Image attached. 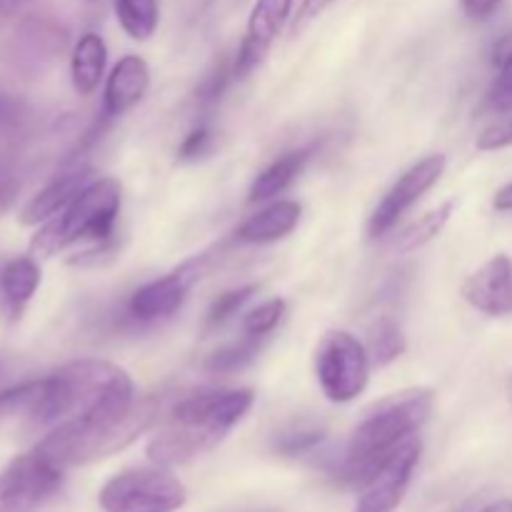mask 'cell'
Wrapping results in <instances>:
<instances>
[{
  "label": "cell",
  "instance_id": "obj_1",
  "mask_svg": "<svg viewBox=\"0 0 512 512\" xmlns=\"http://www.w3.org/2000/svg\"><path fill=\"white\" fill-rule=\"evenodd\" d=\"M28 418L38 428H55L75 418L98 433L120 435L135 420L133 380L108 360H75L48 378H40L38 400Z\"/></svg>",
  "mask_w": 512,
  "mask_h": 512
},
{
  "label": "cell",
  "instance_id": "obj_2",
  "mask_svg": "<svg viewBox=\"0 0 512 512\" xmlns=\"http://www.w3.org/2000/svg\"><path fill=\"white\" fill-rule=\"evenodd\" d=\"M253 403L255 395L250 388L185 395L173 405L165 428L148 443L150 463L175 468L200 458L250 413Z\"/></svg>",
  "mask_w": 512,
  "mask_h": 512
},
{
  "label": "cell",
  "instance_id": "obj_3",
  "mask_svg": "<svg viewBox=\"0 0 512 512\" xmlns=\"http://www.w3.org/2000/svg\"><path fill=\"white\" fill-rule=\"evenodd\" d=\"M433 405L435 395L428 388L403 390L375 405L350 435L338 468L340 483L358 490L400 445L415 438V433L428 423Z\"/></svg>",
  "mask_w": 512,
  "mask_h": 512
},
{
  "label": "cell",
  "instance_id": "obj_4",
  "mask_svg": "<svg viewBox=\"0 0 512 512\" xmlns=\"http://www.w3.org/2000/svg\"><path fill=\"white\" fill-rule=\"evenodd\" d=\"M120 203H123V188L118 178L90 180L63 213L43 223L30 243V250L38 258H50L78 240H93V243L113 240Z\"/></svg>",
  "mask_w": 512,
  "mask_h": 512
},
{
  "label": "cell",
  "instance_id": "obj_5",
  "mask_svg": "<svg viewBox=\"0 0 512 512\" xmlns=\"http://www.w3.org/2000/svg\"><path fill=\"white\" fill-rule=\"evenodd\" d=\"M185 500V485L160 465L123 470L113 475L98 495L105 512H178Z\"/></svg>",
  "mask_w": 512,
  "mask_h": 512
},
{
  "label": "cell",
  "instance_id": "obj_6",
  "mask_svg": "<svg viewBox=\"0 0 512 512\" xmlns=\"http://www.w3.org/2000/svg\"><path fill=\"white\" fill-rule=\"evenodd\" d=\"M368 348L355 335L333 330L315 350V375L320 390L333 403H350L358 398L370 380Z\"/></svg>",
  "mask_w": 512,
  "mask_h": 512
},
{
  "label": "cell",
  "instance_id": "obj_7",
  "mask_svg": "<svg viewBox=\"0 0 512 512\" xmlns=\"http://www.w3.org/2000/svg\"><path fill=\"white\" fill-rule=\"evenodd\" d=\"M63 473L35 450L13 458L0 473V512H38L60 490Z\"/></svg>",
  "mask_w": 512,
  "mask_h": 512
},
{
  "label": "cell",
  "instance_id": "obj_8",
  "mask_svg": "<svg viewBox=\"0 0 512 512\" xmlns=\"http://www.w3.org/2000/svg\"><path fill=\"white\" fill-rule=\"evenodd\" d=\"M210 263H213L210 253L195 255V258L178 265L173 273L145 283L143 288L130 295L128 315L135 323H158V320L170 318L185 303L190 288L208 273Z\"/></svg>",
  "mask_w": 512,
  "mask_h": 512
},
{
  "label": "cell",
  "instance_id": "obj_9",
  "mask_svg": "<svg viewBox=\"0 0 512 512\" xmlns=\"http://www.w3.org/2000/svg\"><path fill=\"white\" fill-rule=\"evenodd\" d=\"M423 445L420 440H408L400 445L368 480L358 488V503L353 512H395L408 495L413 473L420 463Z\"/></svg>",
  "mask_w": 512,
  "mask_h": 512
},
{
  "label": "cell",
  "instance_id": "obj_10",
  "mask_svg": "<svg viewBox=\"0 0 512 512\" xmlns=\"http://www.w3.org/2000/svg\"><path fill=\"white\" fill-rule=\"evenodd\" d=\"M445 160L443 153L428 155V158L418 160L415 165H410L403 175L393 183V188L383 195V200L378 203V208L373 210L368 223V233L373 238H380V235L388 233L445 173Z\"/></svg>",
  "mask_w": 512,
  "mask_h": 512
},
{
  "label": "cell",
  "instance_id": "obj_11",
  "mask_svg": "<svg viewBox=\"0 0 512 512\" xmlns=\"http://www.w3.org/2000/svg\"><path fill=\"white\" fill-rule=\"evenodd\" d=\"M293 3L295 0H255L248 18V30H245V38L233 60L235 78H245L263 63L273 40L288 23Z\"/></svg>",
  "mask_w": 512,
  "mask_h": 512
},
{
  "label": "cell",
  "instance_id": "obj_12",
  "mask_svg": "<svg viewBox=\"0 0 512 512\" xmlns=\"http://www.w3.org/2000/svg\"><path fill=\"white\" fill-rule=\"evenodd\" d=\"M463 298L490 318L512 315V258L493 255L463 283Z\"/></svg>",
  "mask_w": 512,
  "mask_h": 512
},
{
  "label": "cell",
  "instance_id": "obj_13",
  "mask_svg": "<svg viewBox=\"0 0 512 512\" xmlns=\"http://www.w3.org/2000/svg\"><path fill=\"white\" fill-rule=\"evenodd\" d=\"M65 48H68V33L55 20L28 18L15 30V63L28 73L43 70L45 65L60 58Z\"/></svg>",
  "mask_w": 512,
  "mask_h": 512
},
{
  "label": "cell",
  "instance_id": "obj_14",
  "mask_svg": "<svg viewBox=\"0 0 512 512\" xmlns=\"http://www.w3.org/2000/svg\"><path fill=\"white\" fill-rule=\"evenodd\" d=\"M150 85V70L140 55H125L110 70L108 80H105V95H103V113L108 118H118V115L128 113L133 105L143 100Z\"/></svg>",
  "mask_w": 512,
  "mask_h": 512
},
{
  "label": "cell",
  "instance_id": "obj_15",
  "mask_svg": "<svg viewBox=\"0 0 512 512\" xmlns=\"http://www.w3.org/2000/svg\"><path fill=\"white\" fill-rule=\"evenodd\" d=\"M93 178V170L78 165L73 170H65L58 178L50 180L43 190H38V195L30 198V203L25 205L23 213H20V225H43L50 218H55L58 213H63L70 203L75 200V195L85 188Z\"/></svg>",
  "mask_w": 512,
  "mask_h": 512
},
{
  "label": "cell",
  "instance_id": "obj_16",
  "mask_svg": "<svg viewBox=\"0 0 512 512\" xmlns=\"http://www.w3.org/2000/svg\"><path fill=\"white\" fill-rule=\"evenodd\" d=\"M40 288V265L33 255H20L0 268V305L10 320H18Z\"/></svg>",
  "mask_w": 512,
  "mask_h": 512
},
{
  "label": "cell",
  "instance_id": "obj_17",
  "mask_svg": "<svg viewBox=\"0 0 512 512\" xmlns=\"http://www.w3.org/2000/svg\"><path fill=\"white\" fill-rule=\"evenodd\" d=\"M300 215H303L300 203H295V200H278V203L268 205L260 213L250 215L238 228V240L250 245L275 243V240L285 238V235H290L298 228Z\"/></svg>",
  "mask_w": 512,
  "mask_h": 512
},
{
  "label": "cell",
  "instance_id": "obj_18",
  "mask_svg": "<svg viewBox=\"0 0 512 512\" xmlns=\"http://www.w3.org/2000/svg\"><path fill=\"white\" fill-rule=\"evenodd\" d=\"M108 65V48L98 33L80 35L70 55V80L78 95H93Z\"/></svg>",
  "mask_w": 512,
  "mask_h": 512
},
{
  "label": "cell",
  "instance_id": "obj_19",
  "mask_svg": "<svg viewBox=\"0 0 512 512\" xmlns=\"http://www.w3.org/2000/svg\"><path fill=\"white\" fill-rule=\"evenodd\" d=\"M310 158V148L293 150V153H285L283 158H278L275 163H270L263 173H258V178L250 185L248 200L250 203H260V200H268L273 195H280L283 190H288L293 185V180L303 173L305 163Z\"/></svg>",
  "mask_w": 512,
  "mask_h": 512
},
{
  "label": "cell",
  "instance_id": "obj_20",
  "mask_svg": "<svg viewBox=\"0 0 512 512\" xmlns=\"http://www.w3.org/2000/svg\"><path fill=\"white\" fill-rule=\"evenodd\" d=\"M325 443V428L313 423V420H295L285 425L280 433H275L273 450L285 458H300L313 450H318Z\"/></svg>",
  "mask_w": 512,
  "mask_h": 512
},
{
  "label": "cell",
  "instance_id": "obj_21",
  "mask_svg": "<svg viewBox=\"0 0 512 512\" xmlns=\"http://www.w3.org/2000/svg\"><path fill=\"white\" fill-rule=\"evenodd\" d=\"M408 343L400 330V325L393 318L383 315L375 320L368 330V355L375 365H390L405 353Z\"/></svg>",
  "mask_w": 512,
  "mask_h": 512
},
{
  "label": "cell",
  "instance_id": "obj_22",
  "mask_svg": "<svg viewBox=\"0 0 512 512\" xmlns=\"http://www.w3.org/2000/svg\"><path fill=\"white\" fill-rule=\"evenodd\" d=\"M120 28L133 40H148L160 20L158 0H115Z\"/></svg>",
  "mask_w": 512,
  "mask_h": 512
},
{
  "label": "cell",
  "instance_id": "obj_23",
  "mask_svg": "<svg viewBox=\"0 0 512 512\" xmlns=\"http://www.w3.org/2000/svg\"><path fill=\"white\" fill-rule=\"evenodd\" d=\"M453 210H455V200H445V203H440L438 208H433L430 213H425L423 218L415 220V223L400 235L398 240L400 253H410V250H418L423 248V245H428L430 240H433L435 235H440V230L448 225Z\"/></svg>",
  "mask_w": 512,
  "mask_h": 512
},
{
  "label": "cell",
  "instance_id": "obj_24",
  "mask_svg": "<svg viewBox=\"0 0 512 512\" xmlns=\"http://www.w3.org/2000/svg\"><path fill=\"white\" fill-rule=\"evenodd\" d=\"M495 63L500 65L493 85H490L488 103L498 113H510L512 110V33L500 40L495 48Z\"/></svg>",
  "mask_w": 512,
  "mask_h": 512
},
{
  "label": "cell",
  "instance_id": "obj_25",
  "mask_svg": "<svg viewBox=\"0 0 512 512\" xmlns=\"http://www.w3.org/2000/svg\"><path fill=\"white\" fill-rule=\"evenodd\" d=\"M265 338H255V335H245L240 343L228 345V348L218 350L215 355H210L208 370L218 375H230L243 370L245 365L253 363L255 355L260 353V345H263Z\"/></svg>",
  "mask_w": 512,
  "mask_h": 512
},
{
  "label": "cell",
  "instance_id": "obj_26",
  "mask_svg": "<svg viewBox=\"0 0 512 512\" xmlns=\"http://www.w3.org/2000/svg\"><path fill=\"white\" fill-rule=\"evenodd\" d=\"M285 315V300L273 298L265 300L263 305H258L255 310H250L243 320V330L245 335H255V338H268L278 323L283 320Z\"/></svg>",
  "mask_w": 512,
  "mask_h": 512
},
{
  "label": "cell",
  "instance_id": "obj_27",
  "mask_svg": "<svg viewBox=\"0 0 512 512\" xmlns=\"http://www.w3.org/2000/svg\"><path fill=\"white\" fill-rule=\"evenodd\" d=\"M255 290H258L255 285H243V288H235L218 295V298L213 300V305L208 308V315H205V328H218L225 320L233 318V315L253 298Z\"/></svg>",
  "mask_w": 512,
  "mask_h": 512
},
{
  "label": "cell",
  "instance_id": "obj_28",
  "mask_svg": "<svg viewBox=\"0 0 512 512\" xmlns=\"http://www.w3.org/2000/svg\"><path fill=\"white\" fill-rule=\"evenodd\" d=\"M230 78H235L233 75V65L228 63V60H220V63L213 65V70H210L208 75L203 78V83H200L198 88V105L203 110H210L215 103H218L220 98H223L225 88H228Z\"/></svg>",
  "mask_w": 512,
  "mask_h": 512
},
{
  "label": "cell",
  "instance_id": "obj_29",
  "mask_svg": "<svg viewBox=\"0 0 512 512\" xmlns=\"http://www.w3.org/2000/svg\"><path fill=\"white\" fill-rule=\"evenodd\" d=\"M30 118V108L18 95L0 93V135H18Z\"/></svg>",
  "mask_w": 512,
  "mask_h": 512
},
{
  "label": "cell",
  "instance_id": "obj_30",
  "mask_svg": "<svg viewBox=\"0 0 512 512\" xmlns=\"http://www.w3.org/2000/svg\"><path fill=\"white\" fill-rule=\"evenodd\" d=\"M512 145V110L503 113L495 123H490L483 133L478 135V150L483 153H493V150H503Z\"/></svg>",
  "mask_w": 512,
  "mask_h": 512
},
{
  "label": "cell",
  "instance_id": "obj_31",
  "mask_svg": "<svg viewBox=\"0 0 512 512\" xmlns=\"http://www.w3.org/2000/svg\"><path fill=\"white\" fill-rule=\"evenodd\" d=\"M18 190H20V178L13 160L0 158V215H3L5 210H10V205H13L15 198H18Z\"/></svg>",
  "mask_w": 512,
  "mask_h": 512
},
{
  "label": "cell",
  "instance_id": "obj_32",
  "mask_svg": "<svg viewBox=\"0 0 512 512\" xmlns=\"http://www.w3.org/2000/svg\"><path fill=\"white\" fill-rule=\"evenodd\" d=\"M210 140H213V130H210L208 125H198V128H193L188 135H185L183 145H180V150H178V158L180 160H198L200 155L208 153Z\"/></svg>",
  "mask_w": 512,
  "mask_h": 512
},
{
  "label": "cell",
  "instance_id": "obj_33",
  "mask_svg": "<svg viewBox=\"0 0 512 512\" xmlns=\"http://www.w3.org/2000/svg\"><path fill=\"white\" fill-rule=\"evenodd\" d=\"M500 3H503V0H460L465 15L473 20H488L490 15L498 10Z\"/></svg>",
  "mask_w": 512,
  "mask_h": 512
},
{
  "label": "cell",
  "instance_id": "obj_34",
  "mask_svg": "<svg viewBox=\"0 0 512 512\" xmlns=\"http://www.w3.org/2000/svg\"><path fill=\"white\" fill-rule=\"evenodd\" d=\"M335 0H303V3H300V23H305V20H313V18H318V15H323L325 10L330 8V5H333Z\"/></svg>",
  "mask_w": 512,
  "mask_h": 512
},
{
  "label": "cell",
  "instance_id": "obj_35",
  "mask_svg": "<svg viewBox=\"0 0 512 512\" xmlns=\"http://www.w3.org/2000/svg\"><path fill=\"white\" fill-rule=\"evenodd\" d=\"M493 208L500 210V213H512V183L503 185V188L495 193Z\"/></svg>",
  "mask_w": 512,
  "mask_h": 512
},
{
  "label": "cell",
  "instance_id": "obj_36",
  "mask_svg": "<svg viewBox=\"0 0 512 512\" xmlns=\"http://www.w3.org/2000/svg\"><path fill=\"white\" fill-rule=\"evenodd\" d=\"M33 0H0V18H8V15L18 13L25 5H30Z\"/></svg>",
  "mask_w": 512,
  "mask_h": 512
},
{
  "label": "cell",
  "instance_id": "obj_37",
  "mask_svg": "<svg viewBox=\"0 0 512 512\" xmlns=\"http://www.w3.org/2000/svg\"><path fill=\"white\" fill-rule=\"evenodd\" d=\"M480 512H512V498L495 500V503H490L488 508H483Z\"/></svg>",
  "mask_w": 512,
  "mask_h": 512
},
{
  "label": "cell",
  "instance_id": "obj_38",
  "mask_svg": "<svg viewBox=\"0 0 512 512\" xmlns=\"http://www.w3.org/2000/svg\"><path fill=\"white\" fill-rule=\"evenodd\" d=\"M505 395H508V403L512 408V373L508 375V378H505Z\"/></svg>",
  "mask_w": 512,
  "mask_h": 512
},
{
  "label": "cell",
  "instance_id": "obj_39",
  "mask_svg": "<svg viewBox=\"0 0 512 512\" xmlns=\"http://www.w3.org/2000/svg\"><path fill=\"white\" fill-rule=\"evenodd\" d=\"M253 512H275V510H253Z\"/></svg>",
  "mask_w": 512,
  "mask_h": 512
},
{
  "label": "cell",
  "instance_id": "obj_40",
  "mask_svg": "<svg viewBox=\"0 0 512 512\" xmlns=\"http://www.w3.org/2000/svg\"><path fill=\"white\" fill-rule=\"evenodd\" d=\"M0 373H3V368H0Z\"/></svg>",
  "mask_w": 512,
  "mask_h": 512
}]
</instances>
